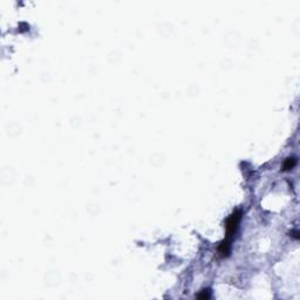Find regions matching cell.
<instances>
[{"label": "cell", "instance_id": "3", "mask_svg": "<svg viewBox=\"0 0 300 300\" xmlns=\"http://www.w3.org/2000/svg\"><path fill=\"white\" fill-rule=\"evenodd\" d=\"M210 297H211V294H210L209 290H203L199 294H197V298H198V299H209Z\"/></svg>", "mask_w": 300, "mask_h": 300}, {"label": "cell", "instance_id": "4", "mask_svg": "<svg viewBox=\"0 0 300 300\" xmlns=\"http://www.w3.org/2000/svg\"><path fill=\"white\" fill-rule=\"evenodd\" d=\"M291 235H292V237H293L294 239H299V232L297 231V230H294V231H292V232H291Z\"/></svg>", "mask_w": 300, "mask_h": 300}, {"label": "cell", "instance_id": "2", "mask_svg": "<svg viewBox=\"0 0 300 300\" xmlns=\"http://www.w3.org/2000/svg\"><path fill=\"white\" fill-rule=\"evenodd\" d=\"M297 164V159L294 157H288V158L285 159V162L282 164V170L284 171H288V170H292V169L296 167Z\"/></svg>", "mask_w": 300, "mask_h": 300}, {"label": "cell", "instance_id": "1", "mask_svg": "<svg viewBox=\"0 0 300 300\" xmlns=\"http://www.w3.org/2000/svg\"><path fill=\"white\" fill-rule=\"evenodd\" d=\"M241 210L233 211V214L227 218L226 223H225L226 236L224 238V241L220 243V245L218 246V252L220 253L222 257H226V256H229V253H230L232 238H233V235L236 233L237 229H238V224L241 222Z\"/></svg>", "mask_w": 300, "mask_h": 300}]
</instances>
